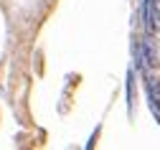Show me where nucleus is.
<instances>
[{"label":"nucleus","instance_id":"f257e3e1","mask_svg":"<svg viewBox=\"0 0 160 150\" xmlns=\"http://www.w3.org/2000/svg\"><path fill=\"white\" fill-rule=\"evenodd\" d=\"M148 99H150V110L160 120V81L155 76H148Z\"/></svg>","mask_w":160,"mask_h":150},{"label":"nucleus","instance_id":"f03ea898","mask_svg":"<svg viewBox=\"0 0 160 150\" xmlns=\"http://www.w3.org/2000/svg\"><path fill=\"white\" fill-rule=\"evenodd\" d=\"M142 64H148V66L155 64V51H152V38L150 36L142 41Z\"/></svg>","mask_w":160,"mask_h":150}]
</instances>
